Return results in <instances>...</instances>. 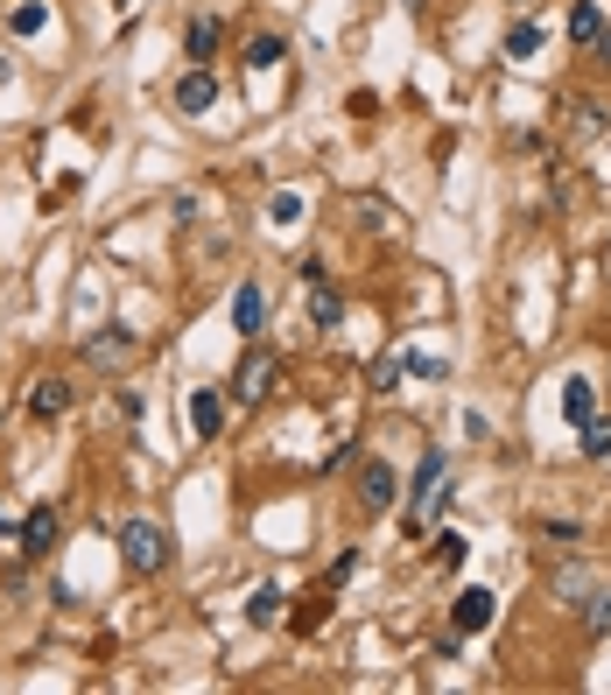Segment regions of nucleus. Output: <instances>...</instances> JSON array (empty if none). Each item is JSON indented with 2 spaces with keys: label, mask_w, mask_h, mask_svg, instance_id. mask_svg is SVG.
Here are the masks:
<instances>
[{
  "label": "nucleus",
  "mask_w": 611,
  "mask_h": 695,
  "mask_svg": "<svg viewBox=\"0 0 611 695\" xmlns=\"http://www.w3.org/2000/svg\"><path fill=\"white\" fill-rule=\"evenodd\" d=\"M542 535H548V541H584V527H576V520H548Z\"/></svg>",
  "instance_id": "nucleus-26"
},
{
  "label": "nucleus",
  "mask_w": 611,
  "mask_h": 695,
  "mask_svg": "<svg viewBox=\"0 0 611 695\" xmlns=\"http://www.w3.org/2000/svg\"><path fill=\"white\" fill-rule=\"evenodd\" d=\"M359 506H366V513L394 506V464H366V471H359Z\"/></svg>",
  "instance_id": "nucleus-9"
},
{
  "label": "nucleus",
  "mask_w": 611,
  "mask_h": 695,
  "mask_svg": "<svg viewBox=\"0 0 611 695\" xmlns=\"http://www.w3.org/2000/svg\"><path fill=\"white\" fill-rule=\"evenodd\" d=\"M190 428H198L204 442H212L218 428H226V401H218L212 387H198V394H190Z\"/></svg>",
  "instance_id": "nucleus-11"
},
{
  "label": "nucleus",
  "mask_w": 611,
  "mask_h": 695,
  "mask_svg": "<svg viewBox=\"0 0 611 695\" xmlns=\"http://www.w3.org/2000/svg\"><path fill=\"white\" fill-rule=\"evenodd\" d=\"M232 331H246V337L267 331V295H260V281H240V288H232Z\"/></svg>",
  "instance_id": "nucleus-6"
},
{
  "label": "nucleus",
  "mask_w": 611,
  "mask_h": 695,
  "mask_svg": "<svg viewBox=\"0 0 611 695\" xmlns=\"http://www.w3.org/2000/svg\"><path fill=\"white\" fill-rule=\"evenodd\" d=\"M400 379H408V359H400V351H386V359L372 365V387H380V394H394Z\"/></svg>",
  "instance_id": "nucleus-21"
},
{
  "label": "nucleus",
  "mask_w": 611,
  "mask_h": 695,
  "mask_svg": "<svg viewBox=\"0 0 611 695\" xmlns=\"http://www.w3.org/2000/svg\"><path fill=\"white\" fill-rule=\"evenodd\" d=\"M28 415L36 422L71 415V379H36V387H28Z\"/></svg>",
  "instance_id": "nucleus-8"
},
{
  "label": "nucleus",
  "mask_w": 611,
  "mask_h": 695,
  "mask_svg": "<svg viewBox=\"0 0 611 695\" xmlns=\"http://www.w3.org/2000/svg\"><path fill=\"white\" fill-rule=\"evenodd\" d=\"M212 106H218V78L198 64L183 85H176V113H190V120H198V113H212Z\"/></svg>",
  "instance_id": "nucleus-7"
},
{
  "label": "nucleus",
  "mask_w": 611,
  "mask_h": 695,
  "mask_svg": "<svg viewBox=\"0 0 611 695\" xmlns=\"http://www.w3.org/2000/svg\"><path fill=\"white\" fill-rule=\"evenodd\" d=\"M267 218H275V226H303V197H295V190H275V197H267Z\"/></svg>",
  "instance_id": "nucleus-18"
},
{
  "label": "nucleus",
  "mask_w": 611,
  "mask_h": 695,
  "mask_svg": "<svg viewBox=\"0 0 611 695\" xmlns=\"http://www.w3.org/2000/svg\"><path fill=\"white\" fill-rule=\"evenodd\" d=\"M281 50H289L281 36H253V42H246V70H275V64H281Z\"/></svg>",
  "instance_id": "nucleus-16"
},
{
  "label": "nucleus",
  "mask_w": 611,
  "mask_h": 695,
  "mask_svg": "<svg viewBox=\"0 0 611 695\" xmlns=\"http://www.w3.org/2000/svg\"><path fill=\"white\" fill-rule=\"evenodd\" d=\"M576 134H604V113H598V99H576Z\"/></svg>",
  "instance_id": "nucleus-25"
},
{
  "label": "nucleus",
  "mask_w": 611,
  "mask_h": 695,
  "mask_svg": "<svg viewBox=\"0 0 611 695\" xmlns=\"http://www.w3.org/2000/svg\"><path fill=\"white\" fill-rule=\"evenodd\" d=\"M275 373H281V365L275 359H267V351L260 345H253L246 351V359H240V373H232V394H240V401L253 408V401H267V387H275Z\"/></svg>",
  "instance_id": "nucleus-4"
},
{
  "label": "nucleus",
  "mask_w": 611,
  "mask_h": 695,
  "mask_svg": "<svg viewBox=\"0 0 611 695\" xmlns=\"http://www.w3.org/2000/svg\"><path fill=\"white\" fill-rule=\"evenodd\" d=\"M443 471H450V456L422 450V464H415V499H408V527H415V535H422V527L443 513V499H450V492H443Z\"/></svg>",
  "instance_id": "nucleus-2"
},
{
  "label": "nucleus",
  "mask_w": 611,
  "mask_h": 695,
  "mask_svg": "<svg viewBox=\"0 0 611 695\" xmlns=\"http://www.w3.org/2000/svg\"><path fill=\"white\" fill-rule=\"evenodd\" d=\"M85 359H92L99 373H120V365H133V359H141V337H133V331H120V323H113V331H99L92 345H85Z\"/></svg>",
  "instance_id": "nucleus-3"
},
{
  "label": "nucleus",
  "mask_w": 611,
  "mask_h": 695,
  "mask_svg": "<svg viewBox=\"0 0 611 695\" xmlns=\"http://www.w3.org/2000/svg\"><path fill=\"white\" fill-rule=\"evenodd\" d=\"M113 8H127V0H113Z\"/></svg>",
  "instance_id": "nucleus-28"
},
{
  "label": "nucleus",
  "mask_w": 611,
  "mask_h": 695,
  "mask_svg": "<svg viewBox=\"0 0 611 695\" xmlns=\"http://www.w3.org/2000/svg\"><path fill=\"white\" fill-rule=\"evenodd\" d=\"M450 612H457V632H485L492 626V590H464Z\"/></svg>",
  "instance_id": "nucleus-13"
},
{
  "label": "nucleus",
  "mask_w": 611,
  "mask_h": 695,
  "mask_svg": "<svg viewBox=\"0 0 611 695\" xmlns=\"http://www.w3.org/2000/svg\"><path fill=\"white\" fill-rule=\"evenodd\" d=\"M42 22H50V8H42V0H22V8H14V36H42Z\"/></svg>",
  "instance_id": "nucleus-19"
},
{
  "label": "nucleus",
  "mask_w": 611,
  "mask_h": 695,
  "mask_svg": "<svg viewBox=\"0 0 611 695\" xmlns=\"http://www.w3.org/2000/svg\"><path fill=\"white\" fill-rule=\"evenodd\" d=\"M598 36H604V14L590 8V0H576L570 8V42H598Z\"/></svg>",
  "instance_id": "nucleus-15"
},
{
  "label": "nucleus",
  "mask_w": 611,
  "mask_h": 695,
  "mask_svg": "<svg viewBox=\"0 0 611 695\" xmlns=\"http://www.w3.org/2000/svg\"><path fill=\"white\" fill-rule=\"evenodd\" d=\"M120 555H127V569H133V576H155V569H169L176 541L162 535L155 520H127V527H120Z\"/></svg>",
  "instance_id": "nucleus-1"
},
{
  "label": "nucleus",
  "mask_w": 611,
  "mask_h": 695,
  "mask_svg": "<svg viewBox=\"0 0 611 695\" xmlns=\"http://www.w3.org/2000/svg\"><path fill=\"white\" fill-rule=\"evenodd\" d=\"M598 56H604V64H611V28H604V36H598Z\"/></svg>",
  "instance_id": "nucleus-27"
},
{
  "label": "nucleus",
  "mask_w": 611,
  "mask_h": 695,
  "mask_svg": "<svg viewBox=\"0 0 611 695\" xmlns=\"http://www.w3.org/2000/svg\"><path fill=\"white\" fill-rule=\"evenodd\" d=\"M246 618H253V626H275V618H281V590H253V604H246Z\"/></svg>",
  "instance_id": "nucleus-23"
},
{
  "label": "nucleus",
  "mask_w": 611,
  "mask_h": 695,
  "mask_svg": "<svg viewBox=\"0 0 611 695\" xmlns=\"http://www.w3.org/2000/svg\"><path fill=\"white\" fill-rule=\"evenodd\" d=\"M309 323H317V331H338V323H345V295H338L331 281H309Z\"/></svg>",
  "instance_id": "nucleus-10"
},
{
  "label": "nucleus",
  "mask_w": 611,
  "mask_h": 695,
  "mask_svg": "<svg viewBox=\"0 0 611 695\" xmlns=\"http://www.w3.org/2000/svg\"><path fill=\"white\" fill-rule=\"evenodd\" d=\"M56 535H64V513L42 499V506L22 520V555H50V549H56Z\"/></svg>",
  "instance_id": "nucleus-5"
},
{
  "label": "nucleus",
  "mask_w": 611,
  "mask_h": 695,
  "mask_svg": "<svg viewBox=\"0 0 611 695\" xmlns=\"http://www.w3.org/2000/svg\"><path fill=\"white\" fill-rule=\"evenodd\" d=\"M584 456H590V464H604V456H611V422H598V415L584 422Z\"/></svg>",
  "instance_id": "nucleus-22"
},
{
  "label": "nucleus",
  "mask_w": 611,
  "mask_h": 695,
  "mask_svg": "<svg viewBox=\"0 0 611 695\" xmlns=\"http://www.w3.org/2000/svg\"><path fill=\"white\" fill-rule=\"evenodd\" d=\"M534 50H542V28H534V22H520L513 36H506V56H513V64H527Z\"/></svg>",
  "instance_id": "nucleus-20"
},
{
  "label": "nucleus",
  "mask_w": 611,
  "mask_h": 695,
  "mask_svg": "<svg viewBox=\"0 0 611 695\" xmlns=\"http://www.w3.org/2000/svg\"><path fill=\"white\" fill-rule=\"evenodd\" d=\"M183 50H190V64H212L218 56V14H198V22H190Z\"/></svg>",
  "instance_id": "nucleus-14"
},
{
  "label": "nucleus",
  "mask_w": 611,
  "mask_h": 695,
  "mask_svg": "<svg viewBox=\"0 0 611 695\" xmlns=\"http://www.w3.org/2000/svg\"><path fill=\"white\" fill-rule=\"evenodd\" d=\"M464 555H471V541L457 535V527H450V535H436V549H429V562H436V569H457Z\"/></svg>",
  "instance_id": "nucleus-17"
},
{
  "label": "nucleus",
  "mask_w": 611,
  "mask_h": 695,
  "mask_svg": "<svg viewBox=\"0 0 611 695\" xmlns=\"http://www.w3.org/2000/svg\"><path fill=\"white\" fill-rule=\"evenodd\" d=\"M590 415H598V387H590V379H562V422L584 428Z\"/></svg>",
  "instance_id": "nucleus-12"
},
{
  "label": "nucleus",
  "mask_w": 611,
  "mask_h": 695,
  "mask_svg": "<svg viewBox=\"0 0 611 695\" xmlns=\"http://www.w3.org/2000/svg\"><path fill=\"white\" fill-rule=\"evenodd\" d=\"M584 632H590V640H604V632H611V590L584 604Z\"/></svg>",
  "instance_id": "nucleus-24"
}]
</instances>
